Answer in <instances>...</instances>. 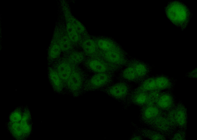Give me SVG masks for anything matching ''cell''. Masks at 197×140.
<instances>
[{
    "label": "cell",
    "instance_id": "cell-18",
    "mask_svg": "<svg viewBox=\"0 0 197 140\" xmlns=\"http://www.w3.org/2000/svg\"><path fill=\"white\" fill-rule=\"evenodd\" d=\"M141 82L140 84L137 89L147 92L157 89L155 80L152 78L147 79Z\"/></svg>",
    "mask_w": 197,
    "mask_h": 140
},
{
    "label": "cell",
    "instance_id": "cell-4",
    "mask_svg": "<svg viewBox=\"0 0 197 140\" xmlns=\"http://www.w3.org/2000/svg\"><path fill=\"white\" fill-rule=\"evenodd\" d=\"M99 56L109 63L121 68L125 66L129 60L119 48L107 51H101Z\"/></svg>",
    "mask_w": 197,
    "mask_h": 140
},
{
    "label": "cell",
    "instance_id": "cell-13",
    "mask_svg": "<svg viewBox=\"0 0 197 140\" xmlns=\"http://www.w3.org/2000/svg\"><path fill=\"white\" fill-rule=\"evenodd\" d=\"M146 105L141 112V117L142 119L145 121H149L158 117L160 113L158 108L153 105Z\"/></svg>",
    "mask_w": 197,
    "mask_h": 140
},
{
    "label": "cell",
    "instance_id": "cell-25",
    "mask_svg": "<svg viewBox=\"0 0 197 140\" xmlns=\"http://www.w3.org/2000/svg\"><path fill=\"white\" fill-rule=\"evenodd\" d=\"M142 139V138L140 136L136 134H133L130 138V139L131 140H140Z\"/></svg>",
    "mask_w": 197,
    "mask_h": 140
},
{
    "label": "cell",
    "instance_id": "cell-11",
    "mask_svg": "<svg viewBox=\"0 0 197 140\" xmlns=\"http://www.w3.org/2000/svg\"><path fill=\"white\" fill-rule=\"evenodd\" d=\"M48 74L49 80L55 90L57 92H60L63 88L64 84L52 67H49Z\"/></svg>",
    "mask_w": 197,
    "mask_h": 140
},
{
    "label": "cell",
    "instance_id": "cell-20",
    "mask_svg": "<svg viewBox=\"0 0 197 140\" xmlns=\"http://www.w3.org/2000/svg\"><path fill=\"white\" fill-rule=\"evenodd\" d=\"M72 43L67 36H63L58 42L62 51L66 53L71 51L72 47Z\"/></svg>",
    "mask_w": 197,
    "mask_h": 140
},
{
    "label": "cell",
    "instance_id": "cell-12",
    "mask_svg": "<svg viewBox=\"0 0 197 140\" xmlns=\"http://www.w3.org/2000/svg\"><path fill=\"white\" fill-rule=\"evenodd\" d=\"M81 47L85 54L88 57L98 55L96 43L92 39H87L81 43Z\"/></svg>",
    "mask_w": 197,
    "mask_h": 140
},
{
    "label": "cell",
    "instance_id": "cell-2",
    "mask_svg": "<svg viewBox=\"0 0 197 140\" xmlns=\"http://www.w3.org/2000/svg\"><path fill=\"white\" fill-rule=\"evenodd\" d=\"M103 90L110 96L119 100H127L132 91L130 83L118 80L113 83Z\"/></svg>",
    "mask_w": 197,
    "mask_h": 140
},
{
    "label": "cell",
    "instance_id": "cell-5",
    "mask_svg": "<svg viewBox=\"0 0 197 140\" xmlns=\"http://www.w3.org/2000/svg\"><path fill=\"white\" fill-rule=\"evenodd\" d=\"M114 74L108 73H95L86 82L87 85L93 89H104L113 82Z\"/></svg>",
    "mask_w": 197,
    "mask_h": 140
},
{
    "label": "cell",
    "instance_id": "cell-7",
    "mask_svg": "<svg viewBox=\"0 0 197 140\" xmlns=\"http://www.w3.org/2000/svg\"><path fill=\"white\" fill-rule=\"evenodd\" d=\"M117 79L121 81L130 83L141 82L136 71L131 65L127 64L118 75Z\"/></svg>",
    "mask_w": 197,
    "mask_h": 140
},
{
    "label": "cell",
    "instance_id": "cell-15",
    "mask_svg": "<svg viewBox=\"0 0 197 140\" xmlns=\"http://www.w3.org/2000/svg\"><path fill=\"white\" fill-rule=\"evenodd\" d=\"M61 51L58 42L52 43L50 47L48 52L49 62L52 64L58 59Z\"/></svg>",
    "mask_w": 197,
    "mask_h": 140
},
{
    "label": "cell",
    "instance_id": "cell-1",
    "mask_svg": "<svg viewBox=\"0 0 197 140\" xmlns=\"http://www.w3.org/2000/svg\"><path fill=\"white\" fill-rule=\"evenodd\" d=\"M83 63L87 69L95 73H114L121 68L109 63L99 55L85 58Z\"/></svg>",
    "mask_w": 197,
    "mask_h": 140
},
{
    "label": "cell",
    "instance_id": "cell-14",
    "mask_svg": "<svg viewBox=\"0 0 197 140\" xmlns=\"http://www.w3.org/2000/svg\"><path fill=\"white\" fill-rule=\"evenodd\" d=\"M64 57L73 66H78L83 62L85 58L82 52L77 51H71Z\"/></svg>",
    "mask_w": 197,
    "mask_h": 140
},
{
    "label": "cell",
    "instance_id": "cell-3",
    "mask_svg": "<svg viewBox=\"0 0 197 140\" xmlns=\"http://www.w3.org/2000/svg\"><path fill=\"white\" fill-rule=\"evenodd\" d=\"M84 73L78 66H73L71 74L65 84L72 92H77L80 90L86 82Z\"/></svg>",
    "mask_w": 197,
    "mask_h": 140
},
{
    "label": "cell",
    "instance_id": "cell-22",
    "mask_svg": "<svg viewBox=\"0 0 197 140\" xmlns=\"http://www.w3.org/2000/svg\"><path fill=\"white\" fill-rule=\"evenodd\" d=\"M156 121H155V125L159 129L164 130L168 129L170 127V123L168 120L164 118L161 117L157 118Z\"/></svg>",
    "mask_w": 197,
    "mask_h": 140
},
{
    "label": "cell",
    "instance_id": "cell-17",
    "mask_svg": "<svg viewBox=\"0 0 197 140\" xmlns=\"http://www.w3.org/2000/svg\"><path fill=\"white\" fill-rule=\"evenodd\" d=\"M96 43L101 51H107L119 48L115 43L108 40L100 39Z\"/></svg>",
    "mask_w": 197,
    "mask_h": 140
},
{
    "label": "cell",
    "instance_id": "cell-16",
    "mask_svg": "<svg viewBox=\"0 0 197 140\" xmlns=\"http://www.w3.org/2000/svg\"><path fill=\"white\" fill-rule=\"evenodd\" d=\"M156 103L159 108L163 109H167L172 105L173 101L171 96L164 94L160 96Z\"/></svg>",
    "mask_w": 197,
    "mask_h": 140
},
{
    "label": "cell",
    "instance_id": "cell-6",
    "mask_svg": "<svg viewBox=\"0 0 197 140\" xmlns=\"http://www.w3.org/2000/svg\"><path fill=\"white\" fill-rule=\"evenodd\" d=\"M52 64V67L65 84L71 74L73 66L64 57L59 58Z\"/></svg>",
    "mask_w": 197,
    "mask_h": 140
},
{
    "label": "cell",
    "instance_id": "cell-24",
    "mask_svg": "<svg viewBox=\"0 0 197 140\" xmlns=\"http://www.w3.org/2000/svg\"><path fill=\"white\" fill-rule=\"evenodd\" d=\"M155 80L157 89H165L167 88L169 85L168 81L165 78L159 77Z\"/></svg>",
    "mask_w": 197,
    "mask_h": 140
},
{
    "label": "cell",
    "instance_id": "cell-23",
    "mask_svg": "<svg viewBox=\"0 0 197 140\" xmlns=\"http://www.w3.org/2000/svg\"><path fill=\"white\" fill-rule=\"evenodd\" d=\"M148 93V100L146 105H153L155 103H156L160 96L159 93L158 91L155 90L150 91Z\"/></svg>",
    "mask_w": 197,
    "mask_h": 140
},
{
    "label": "cell",
    "instance_id": "cell-9",
    "mask_svg": "<svg viewBox=\"0 0 197 140\" xmlns=\"http://www.w3.org/2000/svg\"><path fill=\"white\" fill-rule=\"evenodd\" d=\"M185 110L182 107H179L177 109L169 113V119L173 123L180 126L185 125L186 118Z\"/></svg>",
    "mask_w": 197,
    "mask_h": 140
},
{
    "label": "cell",
    "instance_id": "cell-10",
    "mask_svg": "<svg viewBox=\"0 0 197 140\" xmlns=\"http://www.w3.org/2000/svg\"><path fill=\"white\" fill-rule=\"evenodd\" d=\"M127 64L134 68L141 82L142 81L148 72V69L147 65L136 58L129 60Z\"/></svg>",
    "mask_w": 197,
    "mask_h": 140
},
{
    "label": "cell",
    "instance_id": "cell-19",
    "mask_svg": "<svg viewBox=\"0 0 197 140\" xmlns=\"http://www.w3.org/2000/svg\"><path fill=\"white\" fill-rule=\"evenodd\" d=\"M67 36L72 42L76 43L79 40L78 33L73 25L67 21L66 26Z\"/></svg>",
    "mask_w": 197,
    "mask_h": 140
},
{
    "label": "cell",
    "instance_id": "cell-26",
    "mask_svg": "<svg viewBox=\"0 0 197 140\" xmlns=\"http://www.w3.org/2000/svg\"><path fill=\"white\" fill-rule=\"evenodd\" d=\"M182 134H177L173 138L174 140H182L183 139V135Z\"/></svg>",
    "mask_w": 197,
    "mask_h": 140
},
{
    "label": "cell",
    "instance_id": "cell-8",
    "mask_svg": "<svg viewBox=\"0 0 197 140\" xmlns=\"http://www.w3.org/2000/svg\"><path fill=\"white\" fill-rule=\"evenodd\" d=\"M128 100L137 105H146L148 100V93L136 88L132 90Z\"/></svg>",
    "mask_w": 197,
    "mask_h": 140
},
{
    "label": "cell",
    "instance_id": "cell-21",
    "mask_svg": "<svg viewBox=\"0 0 197 140\" xmlns=\"http://www.w3.org/2000/svg\"><path fill=\"white\" fill-rule=\"evenodd\" d=\"M67 19H68L69 22L73 26L75 29L78 33H82L85 30V28L83 25L77 19L74 17L69 13L67 14Z\"/></svg>",
    "mask_w": 197,
    "mask_h": 140
}]
</instances>
